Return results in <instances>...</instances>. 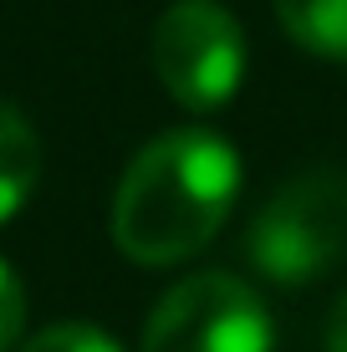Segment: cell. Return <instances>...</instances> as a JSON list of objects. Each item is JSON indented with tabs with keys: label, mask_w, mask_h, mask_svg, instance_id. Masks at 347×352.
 <instances>
[{
	"label": "cell",
	"mask_w": 347,
	"mask_h": 352,
	"mask_svg": "<svg viewBox=\"0 0 347 352\" xmlns=\"http://www.w3.org/2000/svg\"><path fill=\"white\" fill-rule=\"evenodd\" d=\"M322 347L327 352H347V291L337 301H332V311H327V332H322Z\"/></svg>",
	"instance_id": "cell-9"
},
{
	"label": "cell",
	"mask_w": 347,
	"mask_h": 352,
	"mask_svg": "<svg viewBox=\"0 0 347 352\" xmlns=\"http://www.w3.org/2000/svg\"><path fill=\"white\" fill-rule=\"evenodd\" d=\"M16 352H123V347L87 322H56L46 332H36L31 342H21Z\"/></svg>",
	"instance_id": "cell-7"
},
{
	"label": "cell",
	"mask_w": 347,
	"mask_h": 352,
	"mask_svg": "<svg viewBox=\"0 0 347 352\" xmlns=\"http://www.w3.org/2000/svg\"><path fill=\"white\" fill-rule=\"evenodd\" d=\"M36 179H41V138L26 113L0 97V225L26 210Z\"/></svg>",
	"instance_id": "cell-5"
},
{
	"label": "cell",
	"mask_w": 347,
	"mask_h": 352,
	"mask_svg": "<svg viewBox=\"0 0 347 352\" xmlns=\"http://www.w3.org/2000/svg\"><path fill=\"white\" fill-rule=\"evenodd\" d=\"M245 256L286 291L312 286L347 256V168H306L266 199L250 220Z\"/></svg>",
	"instance_id": "cell-2"
},
{
	"label": "cell",
	"mask_w": 347,
	"mask_h": 352,
	"mask_svg": "<svg viewBox=\"0 0 347 352\" xmlns=\"http://www.w3.org/2000/svg\"><path fill=\"white\" fill-rule=\"evenodd\" d=\"M296 46L327 62H347V0H271Z\"/></svg>",
	"instance_id": "cell-6"
},
{
	"label": "cell",
	"mask_w": 347,
	"mask_h": 352,
	"mask_svg": "<svg viewBox=\"0 0 347 352\" xmlns=\"http://www.w3.org/2000/svg\"><path fill=\"white\" fill-rule=\"evenodd\" d=\"M138 352H271V311L240 276H189L153 307Z\"/></svg>",
	"instance_id": "cell-4"
},
{
	"label": "cell",
	"mask_w": 347,
	"mask_h": 352,
	"mask_svg": "<svg viewBox=\"0 0 347 352\" xmlns=\"http://www.w3.org/2000/svg\"><path fill=\"white\" fill-rule=\"evenodd\" d=\"M153 72L164 92L189 113H214L240 92L245 77V36L240 21L214 0H174L153 21L148 41Z\"/></svg>",
	"instance_id": "cell-3"
},
{
	"label": "cell",
	"mask_w": 347,
	"mask_h": 352,
	"mask_svg": "<svg viewBox=\"0 0 347 352\" xmlns=\"http://www.w3.org/2000/svg\"><path fill=\"white\" fill-rule=\"evenodd\" d=\"M240 194V159L210 128H174L133 153L113 194V240L138 265L189 261L220 235Z\"/></svg>",
	"instance_id": "cell-1"
},
{
	"label": "cell",
	"mask_w": 347,
	"mask_h": 352,
	"mask_svg": "<svg viewBox=\"0 0 347 352\" xmlns=\"http://www.w3.org/2000/svg\"><path fill=\"white\" fill-rule=\"evenodd\" d=\"M21 327H26V286L10 271V261H0V352L16 347Z\"/></svg>",
	"instance_id": "cell-8"
}]
</instances>
